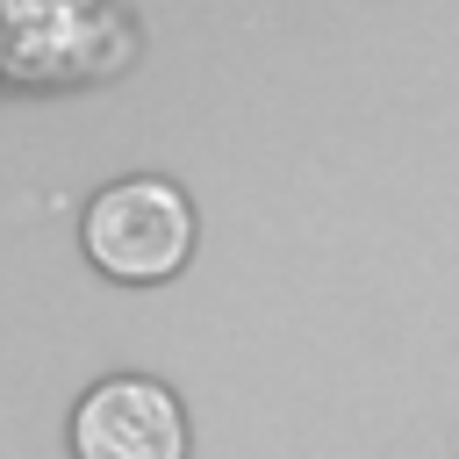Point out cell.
<instances>
[{
  "label": "cell",
  "instance_id": "1",
  "mask_svg": "<svg viewBox=\"0 0 459 459\" xmlns=\"http://www.w3.org/2000/svg\"><path fill=\"white\" fill-rule=\"evenodd\" d=\"M86 258L108 273V280H129V287H151V280H172L194 251V201L158 179V172H136V179H115L93 194L86 208Z\"/></svg>",
  "mask_w": 459,
  "mask_h": 459
},
{
  "label": "cell",
  "instance_id": "2",
  "mask_svg": "<svg viewBox=\"0 0 459 459\" xmlns=\"http://www.w3.org/2000/svg\"><path fill=\"white\" fill-rule=\"evenodd\" d=\"M72 452L79 459H186V416L172 387L143 373H115L72 409Z\"/></svg>",
  "mask_w": 459,
  "mask_h": 459
}]
</instances>
